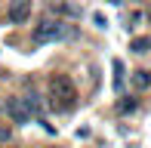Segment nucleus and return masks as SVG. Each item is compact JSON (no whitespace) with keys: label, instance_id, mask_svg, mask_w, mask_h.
<instances>
[{"label":"nucleus","instance_id":"obj_1","mask_svg":"<svg viewBox=\"0 0 151 148\" xmlns=\"http://www.w3.org/2000/svg\"><path fill=\"white\" fill-rule=\"evenodd\" d=\"M77 102V86L68 74H52L50 77V105L56 111H71Z\"/></svg>","mask_w":151,"mask_h":148},{"label":"nucleus","instance_id":"obj_2","mask_svg":"<svg viewBox=\"0 0 151 148\" xmlns=\"http://www.w3.org/2000/svg\"><path fill=\"white\" fill-rule=\"evenodd\" d=\"M77 31L71 25H65L62 19H43L34 28V43H56V40H71Z\"/></svg>","mask_w":151,"mask_h":148},{"label":"nucleus","instance_id":"obj_3","mask_svg":"<svg viewBox=\"0 0 151 148\" xmlns=\"http://www.w3.org/2000/svg\"><path fill=\"white\" fill-rule=\"evenodd\" d=\"M6 19H9L12 25H25V22L31 19V0H9Z\"/></svg>","mask_w":151,"mask_h":148},{"label":"nucleus","instance_id":"obj_4","mask_svg":"<svg viewBox=\"0 0 151 148\" xmlns=\"http://www.w3.org/2000/svg\"><path fill=\"white\" fill-rule=\"evenodd\" d=\"M6 114H9V120L19 124V126L31 124V114H28V108H25L22 99H6Z\"/></svg>","mask_w":151,"mask_h":148},{"label":"nucleus","instance_id":"obj_5","mask_svg":"<svg viewBox=\"0 0 151 148\" xmlns=\"http://www.w3.org/2000/svg\"><path fill=\"white\" fill-rule=\"evenodd\" d=\"M22 102H25V108H28L31 117L43 120V102H40V96H37V93H31V96H22Z\"/></svg>","mask_w":151,"mask_h":148},{"label":"nucleus","instance_id":"obj_6","mask_svg":"<svg viewBox=\"0 0 151 148\" xmlns=\"http://www.w3.org/2000/svg\"><path fill=\"white\" fill-rule=\"evenodd\" d=\"M52 12H59V16H71V19H77V16H80L77 6L65 3V0H52Z\"/></svg>","mask_w":151,"mask_h":148},{"label":"nucleus","instance_id":"obj_7","mask_svg":"<svg viewBox=\"0 0 151 148\" xmlns=\"http://www.w3.org/2000/svg\"><path fill=\"white\" fill-rule=\"evenodd\" d=\"M129 50L139 52V56H142V52H151V34L148 37H133V40H129Z\"/></svg>","mask_w":151,"mask_h":148},{"label":"nucleus","instance_id":"obj_8","mask_svg":"<svg viewBox=\"0 0 151 148\" xmlns=\"http://www.w3.org/2000/svg\"><path fill=\"white\" fill-rule=\"evenodd\" d=\"M133 86L136 90H148L151 86V71H133Z\"/></svg>","mask_w":151,"mask_h":148},{"label":"nucleus","instance_id":"obj_9","mask_svg":"<svg viewBox=\"0 0 151 148\" xmlns=\"http://www.w3.org/2000/svg\"><path fill=\"white\" fill-rule=\"evenodd\" d=\"M111 68H114V93H120V90H123V62H120V59H114Z\"/></svg>","mask_w":151,"mask_h":148},{"label":"nucleus","instance_id":"obj_10","mask_svg":"<svg viewBox=\"0 0 151 148\" xmlns=\"http://www.w3.org/2000/svg\"><path fill=\"white\" fill-rule=\"evenodd\" d=\"M136 108H139L136 99H120V102H117V111L120 114H129V111H136Z\"/></svg>","mask_w":151,"mask_h":148},{"label":"nucleus","instance_id":"obj_11","mask_svg":"<svg viewBox=\"0 0 151 148\" xmlns=\"http://www.w3.org/2000/svg\"><path fill=\"white\" fill-rule=\"evenodd\" d=\"M93 22H96V25H99V28H108V19H105V16H102V12H96V16H93Z\"/></svg>","mask_w":151,"mask_h":148},{"label":"nucleus","instance_id":"obj_12","mask_svg":"<svg viewBox=\"0 0 151 148\" xmlns=\"http://www.w3.org/2000/svg\"><path fill=\"white\" fill-rule=\"evenodd\" d=\"M9 136H12L9 126H0V142H9Z\"/></svg>","mask_w":151,"mask_h":148},{"label":"nucleus","instance_id":"obj_13","mask_svg":"<svg viewBox=\"0 0 151 148\" xmlns=\"http://www.w3.org/2000/svg\"><path fill=\"white\" fill-rule=\"evenodd\" d=\"M108 3H114V6H120V3H123V0H108Z\"/></svg>","mask_w":151,"mask_h":148},{"label":"nucleus","instance_id":"obj_14","mask_svg":"<svg viewBox=\"0 0 151 148\" xmlns=\"http://www.w3.org/2000/svg\"><path fill=\"white\" fill-rule=\"evenodd\" d=\"M148 19H151V9H148Z\"/></svg>","mask_w":151,"mask_h":148}]
</instances>
